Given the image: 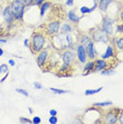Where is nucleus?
<instances>
[{"mask_svg": "<svg viewBox=\"0 0 123 124\" xmlns=\"http://www.w3.org/2000/svg\"><path fill=\"white\" fill-rule=\"evenodd\" d=\"M47 41H48V35L46 34V32L35 30L30 39L29 48L31 49V52L33 54H37L38 52H40L43 49H45Z\"/></svg>", "mask_w": 123, "mask_h": 124, "instance_id": "f257e3e1", "label": "nucleus"}, {"mask_svg": "<svg viewBox=\"0 0 123 124\" xmlns=\"http://www.w3.org/2000/svg\"><path fill=\"white\" fill-rule=\"evenodd\" d=\"M10 5H11V9H12L14 20H16V21L23 20V16H24V13H26L27 5L23 2H21L20 0H12Z\"/></svg>", "mask_w": 123, "mask_h": 124, "instance_id": "f03ea898", "label": "nucleus"}, {"mask_svg": "<svg viewBox=\"0 0 123 124\" xmlns=\"http://www.w3.org/2000/svg\"><path fill=\"white\" fill-rule=\"evenodd\" d=\"M115 24H116V20L108 15L103 16L102 22L100 28L104 31L108 36H114L115 34Z\"/></svg>", "mask_w": 123, "mask_h": 124, "instance_id": "7ed1b4c3", "label": "nucleus"}, {"mask_svg": "<svg viewBox=\"0 0 123 124\" xmlns=\"http://www.w3.org/2000/svg\"><path fill=\"white\" fill-rule=\"evenodd\" d=\"M89 34H90L91 39L94 41V43L109 44V38H110V36H108L100 27L97 28V29H91Z\"/></svg>", "mask_w": 123, "mask_h": 124, "instance_id": "20e7f679", "label": "nucleus"}, {"mask_svg": "<svg viewBox=\"0 0 123 124\" xmlns=\"http://www.w3.org/2000/svg\"><path fill=\"white\" fill-rule=\"evenodd\" d=\"M61 20L58 19H53V20L49 21L46 23L45 26V32L46 34L50 36V37H53L56 34L60 33V30H61Z\"/></svg>", "mask_w": 123, "mask_h": 124, "instance_id": "39448f33", "label": "nucleus"}, {"mask_svg": "<svg viewBox=\"0 0 123 124\" xmlns=\"http://www.w3.org/2000/svg\"><path fill=\"white\" fill-rule=\"evenodd\" d=\"M121 112V110L118 108H114L110 110L106 111L103 115V122L107 123V124H116L118 123V117L119 114Z\"/></svg>", "mask_w": 123, "mask_h": 124, "instance_id": "423d86ee", "label": "nucleus"}, {"mask_svg": "<svg viewBox=\"0 0 123 124\" xmlns=\"http://www.w3.org/2000/svg\"><path fill=\"white\" fill-rule=\"evenodd\" d=\"M61 58H62V61H63V63L73 65L75 62H77V53L71 49H66L62 52Z\"/></svg>", "mask_w": 123, "mask_h": 124, "instance_id": "0eeeda50", "label": "nucleus"}, {"mask_svg": "<svg viewBox=\"0 0 123 124\" xmlns=\"http://www.w3.org/2000/svg\"><path fill=\"white\" fill-rule=\"evenodd\" d=\"M49 57H50V52L48 49H43L40 52H38L36 54V63H37V66L40 69H43L45 65L48 63Z\"/></svg>", "mask_w": 123, "mask_h": 124, "instance_id": "6e6552de", "label": "nucleus"}, {"mask_svg": "<svg viewBox=\"0 0 123 124\" xmlns=\"http://www.w3.org/2000/svg\"><path fill=\"white\" fill-rule=\"evenodd\" d=\"M2 16L5 21V24L8 27H12L13 22H14V16L12 13V9H11V5L8 4L4 7V9L2 10Z\"/></svg>", "mask_w": 123, "mask_h": 124, "instance_id": "1a4fd4ad", "label": "nucleus"}, {"mask_svg": "<svg viewBox=\"0 0 123 124\" xmlns=\"http://www.w3.org/2000/svg\"><path fill=\"white\" fill-rule=\"evenodd\" d=\"M77 61L81 64H85L87 62V53H86V49H85V46L81 44H77Z\"/></svg>", "mask_w": 123, "mask_h": 124, "instance_id": "9d476101", "label": "nucleus"}, {"mask_svg": "<svg viewBox=\"0 0 123 124\" xmlns=\"http://www.w3.org/2000/svg\"><path fill=\"white\" fill-rule=\"evenodd\" d=\"M85 49H86V53H87V57L91 61H94L97 57V51L94 49V41L93 40H90L89 43L86 44L85 46Z\"/></svg>", "mask_w": 123, "mask_h": 124, "instance_id": "9b49d317", "label": "nucleus"}, {"mask_svg": "<svg viewBox=\"0 0 123 124\" xmlns=\"http://www.w3.org/2000/svg\"><path fill=\"white\" fill-rule=\"evenodd\" d=\"M115 56H116V49H115L114 46H111V45L109 44L107 46V48H106L105 52L101 55V57L103 58V60L107 61V60H111V58H114Z\"/></svg>", "mask_w": 123, "mask_h": 124, "instance_id": "f8f14e48", "label": "nucleus"}, {"mask_svg": "<svg viewBox=\"0 0 123 124\" xmlns=\"http://www.w3.org/2000/svg\"><path fill=\"white\" fill-rule=\"evenodd\" d=\"M94 67H96V62L94 61H89L86 62L84 64V68H83V75L86 77V75H89L90 73L94 72Z\"/></svg>", "mask_w": 123, "mask_h": 124, "instance_id": "ddd939ff", "label": "nucleus"}, {"mask_svg": "<svg viewBox=\"0 0 123 124\" xmlns=\"http://www.w3.org/2000/svg\"><path fill=\"white\" fill-rule=\"evenodd\" d=\"M96 62V67H94V72H101L103 69L108 68V62L106 60H103V58H96L94 60Z\"/></svg>", "mask_w": 123, "mask_h": 124, "instance_id": "4468645a", "label": "nucleus"}, {"mask_svg": "<svg viewBox=\"0 0 123 124\" xmlns=\"http://www.w3.org/2000/svg\"><path fill=\"white\" fill-rule=\"evenodd\" d=\"M81 18H82V17L79 16V15H77V14H75V11H73V10L69 11V12L67 13V19H68V21L71 22L72 24L79 23L80 20H81Z\"/></svg>", "mask_w": 123, "mask_h": 124, "instance_id": "2eb2a0df", "label": "nucleus"}, {"mask_svg": "<svg viewBox=\"0 0 123 124\" xmlns=\"http://www.w3.org/2000/svg\"><path fill=\"white\" fill-rule=\"evenodd\" d=\"M114 0H101V1H99V3H98V9L100 11H102V12H106L108 9V7L110 5V3H113Z\"/></svg>", "mask_w": 123, "mask_h": 124, "instance_id": "dca6fc26", "label": "nucleus"}, {"mask_svg": "<svg viewBox=\"0 0 123 124\" xmlns=\"http://www.w3.org/2000/svg\"><path fill=\"white\" fill-rule=\"evenodd\" d=\"M72 31H73V27H72V23H69V22H64V23L61 24L60 33L68 34V33H72Z\"/></svg>", "mask_w": 123, "mask_h": 124, "instance_id": "f3484780", "label": "nucleus"}, {"mask_svg": "<svg viewBox=\"0 0 123 124\" xmlns=\"http://www.w3.org/2000/svg\"><path fill=\"white\" fill-rule=\"evenodd\" d=\"M51 7H52V3L50 1H45L43 4L39 7V15H40V17H44L45 16V14H46V12L48 11L49 9H51Z\"/></svg>", "mask_w": 123, "mask_h": 124, "instance_id": "a211bd4d", "label": "nucleus"}, {"mask_svg": "<svg viewBox=\"0 0 123 124\" xmlns=\"http://www.w3.org/2000/svg\"><path fill=\"white\" fill-rule=\"evenodd\" d=\"M77 40H79V43L81 45H83V46H86V44L89 43V41L92 40V39H91L90 34H82V35L79 36Z\"/></svg>", "mask_w": 123, "mask_h": 124, "instance_id": "6ab92c4d", "label": "nucleus"}, {"mask_svg": "<svg viewBox=\"0 0 123 124\" xmlns=\"http://www.w3.org/2000/svg\"><path fill=\"white\" fill-rule=\"evenodd\" d=\"M72 65L71 64H66V63H63L62 66L60 67L58 69V72L57 73H65V72H70V70L72 69Z\"/></svg>", "mask_w": 123, "mask_h": 124, "instance_id": "aec40b11", "label": "nucleus"}, {"mask_svg": "<svg viewBox=\"0 0 123 124\" xmlns=\"http://www.w3.org/2000/svg\"><path fill=\"white\" fill-rule=\"evenodd\" d=\"M113 105L111 101H104V102H97L93 104V107H100V108H104V107H108Z\"/></svg>", "mask_w": 123, "mask_h": 124, "instance_id": "412c9836", "label": "nucleus"}, {"mask_svg": "<svg viewBox=\"0 0 123 124\" xmlns=\"http://www.w3.org/2000/svg\"><path fill=\"white\" fill-rule=\"evenodd\" d=\"M54 94H65V93H69V90H65V89H60V88H54V87H50L49 88Z\"/></svg>", "mask_w": 123, "mask_h": 124, "instance_id": "4be33fe9", "label": "nucleus"}, {"mask_svg": "<svg viewBox=\"0 0 123 124\" xmlns=\"http://www.w3.org/2000/svg\"><path fill=\"white\" fill-rule=\"evenodd\" d=\"M103 87H99V88L97 89H86L85 92H84V94L85 95H92V94H96V93H99L100 91H102Z\"/></svg>", "mask_w": 123, "mask_h": 124, "instance_id": "5701e85b", "label": "nucleus"}, {"mask_svg": "<svg viewBox=\"0 0 123 124\" xmlns=\"http://www.w3.org/2000/svg\"><path fill=\"white\" fill-rule=\"evenodd\" d=\"M117 50H119V51H123V36H120L116 39V46Z\"/></svg>", "mask_w": 123, "mask_h": 124, "instance_id": "b1692460", "label": "nucleus"}, {"mask_svg": "<svg viewBox=\"0 0 123 124\" xmlns=\"http://www.w3.org/2000/svg\"><path fill=\"white\" fill-rule=\"evenodd\" d=\"M102 75H113L115 74V68H105L101 71Z\"/></svg>", "mask_w": 123, "mask_h": 124, "instance_id": "393cba45", "label": "nucleus"}, {"mask_svg": "<svg viewBox=\"0 0 123 124\" xmlns=\"http://www.w3.org/2000/svg\"><path fill=\"white\" fill-rule=\"evenodd\" d=\"M115 33L118 34H123V23H117L115 28Z\"/></svg>", "mask_w": 123, "mask_h": 124, "instance_id": "a878e982", "label": "nucleus"}, {"mask_svg": "<svg viewBox=\"0 0 123 124\" xmlns=\"http://www.w3.org/2000/svg\"><path fill=\"white\" fill-rule=\"evenodd\" d=\"M15 91L17 92V93H20V94H22V95H23V97H26V98L29 97V92H28L27 90L22 89V88H15Z\"/></svg>", "mask_w": 123, "mask_h": 124, "instance_id": "bb28decb", "label": "nucleus"}, {"mask_svg": "<svg viewBox=\"0 0 123 124\" xmlns=\"http://www.w3.org/2000/svg\"><path fill=\"white\" fill-rule=\"evenodd\" d=\"M7 72H9V66L7 64H1V66H0V74Z\"/></svg>", "mask_w": 123, "mask_h": 124, "instance_id": "cd10ccee", "label": "nucleus"}, {"mask_svg": "<svg viewBox=\"0 0 123 124\" xmlns=\"http://www.w3.org/2000/svg\"><path fill=\"white\" fill-rule=\"evenodd\" d=\"M80 12L81 14H83V15H85V14H89L90 13V8H88V7H81L80 8Z\"/></svg>", "mask_w": 123, "mask_h": 124, "instance_id": "c85d7f7f", "label": "nucleus"}, {"mask_svg": "<svg viewBox=\"0 0 123 124\" xmlns=\"http://www.w3.org/2000/svg\"><path fill=\"white\" fill-rule=\"evenodd\" d=\"M19 122L20 123H23V124H30V123H33L32 120H30L29 118H26V117H20L19 118Z\"/></svg>", "mask_w": 123, "mask_h": 124, "instance_id": "c756f323", "label": "nucleus"}, {"mask_svg": "<svg viewBox=\"0 0 123 124\" xmlns=\"http://www.w3.org/2000/svg\"><path fill=\"white\" fill-rule=\"evenodd\" d=\"M58 78H71L72 74L70 72H65V73H56Z\"/></svg>", "mask_w": 123, "mask_h": 124, "instance_id": "7c9ffc66", "label": "nucleus"}, {"mask_svg": "<svg viewBox=\"0 0 123 124\" xmlns=\"http://www.w3.org/2000/svg\"><path fill=\"white\" fill-rule=\"evenodd\" d=\"M57 122H58V120H57L56 116H50V118H49V123H51V124H56Z\"/></svg>", "mask_w": 123, "mask_h": 124, "instance_id": "2f4dec72", "label": "nucleus"}, {"mask_svg": "<svg viewBox=\"0 0 123 124\" xmlns=\"http://www.w3.org/2000/svg\"><path fill=\"white\" fill-rule=\"evenodd\" d=\"M21 2H23L27 7H32L34 5V0H20Z\"/></svg>", "mask_w": 123, "mask_h": 124, "instance_id": "473e14b6", "label": "nucleus"}, {"mask_svg": "<svg viewBox=\"0 0 123 124\" xmlns=\"http://www.w3.org/2000/svg\"><path fill=\"white\" fill-rule=\"evenodd\" d=\"M32 122L34 123V124H39L41 123V119H40V117H38V116H36V117H34L32 119Z\"/></svg>", "mask_w": 123, "mask_h": 124, "instance_id": "72a5a7b5", "label": "nucleus"}, {"mask_svg": "<svg viewBox=\"0 0 123 124\" xmlns=\"http://www.w3.org/2000/svg\"><path fill=\"white\" fill-rule=\"evenodd\" d=\"M33 86H34L35 89H43L44 86L41 85L40 83H38V82H35V83H33Z\"/></svg>", "mask_w": 123, "mask_h": 124, "instance_id": "f704fd0d", "label": "nucleus"}, {"mask_svg": "<svg viewBox=\"0 0 123 124\" xmlns=\"http://www.w3.org/2000/svg\"><path fill=\"white\" fill-rule=\"evenodd\" d=\"M45 1H46V0H34V5H36V7H40Z\"/></svg>", "mask_w": 123, "mask_h": 124, "instance_id": "c9c22d12", "label": "nucleus"}, {"mask_svg": "<svg viewBox=\"0 0 123 124\" xmlns=\"http://www.w3.org/2000/svg\"><path fill=\"white\" fill-rule=\"evenodd\" d=\"M118 123L123 124V111H122V110H121V112L119 114V117H118Z\"/></svg>", "mask_w": 123, "mask_h": 124, "instance_id": "e433bc0d", "label": "nucleus"}, {"mask_svg": "<svg viewBox=\"0 0 123 124\" xmlns=\"http://www.w3.org/2000/svg\"><path fill=\"white\" fill-rule=\"evenodd\" d=\"M74 3V0H66V7H72Z\"/></svg>", "mask_w": 123, "mask_h": 124, "instance_id": "4c0bfd02", "label": "nucleus"}, {"mask_svg": "<svg viewBox=\"0 0 123 124\" xmlns=\"http://www.w3.org/2000/svg\"><path fill=\"white\" fill-rule=\"evenodd\" d=\"M118 18H119V20L123 23V9L120 11V13H119V15H118Z\"/></svg>", "mask_w": 123, "mask_h": 124, "instance_id": "58836bf2", "label": "nucleus"}, {"mask_svg": "<svg viewBox=\"0 0 123 124\" xmlns=\"http://www.w3.org/2000/svg\"><path fill=\"white\" fill-rule=\"evenodd\" d=\"M49 114H50V116H57V111L55 110V109H50Z\"/></svg>", "mask_w": 123, "mask_h": 124, "instance_id": "ea45409f", "label": "nucleus"}, {"mask_svg": "<svg viewBox=\"0 0 123 124\" xmlns=\"http://www.w3.org/2000/svg\"><path fill=\"white\" fill-rule=\"evenodd\" d=\"M29 45H30V39L26 38V39L23 40V46H24V47H29Z\"/></svg>", "mask_w": 123, "mask_h": 124, "instance_id": "a19ab883", "label": "nucleus"}, {"mask_svg": "<svg viewBox=\"0 0 123 124\" xmlns=\"http://www.w3.org/2000/svg\"><path fill=\"white\" fill-rule=\"evenodd\" d=\"M8 77H9V72H7V73H5V74H4V77L2 78L1 80H0V83H3V82H4V81L8 78Z\"/></svg>", "mask_w": 123, "mask_h": 124, "instance_id": "79ce46f5", "label": "nucleus"}, {"mask_svg": "<svg viewBox=\"0 0 123 124\" xmlns=\"http://www.w3.org/2000/svg\"><path fill=\"white\" fill-rule=\"evenodd\" d=\"M97 9H98V3H96V2H94L93 7H92V8H90V13H92V12H93L94 10H97Z\"/></svg>", "mask_w": 123, "mask_h": 124, "instance_id": "37998d69", "label": "nucleus"}, {"mask_svg": "<svg viewBox=\"0 0 123 124\" xmlns=\"http://www.w3.org/2000/svg\"><path fill=\"white\" fill-rule=\"evenodd\" d=\"M73 123H84V121L82 119H79V118H77V119L73 120Z\"/></svg>", "mask_w": 123, "mask_h": 124, "instance_id": "c03bdc74", "label": "nucleus"}, {"mask_svg": "<svg viewBox=\"0 0 123 124\" xmlns=\"http://www.w3.org/2000/svg\"><path fill=\"white\" fill-rule=\"evenodd\" d=\"M9 65H10V66H15V65H16L15 61H14V60H9Z\"/></svg>", "mask_w": 123, "mask_h": 124, "instance_id": "a18cd8bd", "label": "nucleus"}, {"mask_svg": "<svg viewBox=\"0 0 123 124\" xmlns=\"http://www.w3.org/2000/svg\"><path fill=\"white\" fill-rule=\"evenodd\" d=\"M0 43H1V44L8 43V39H5V38H0Z\"/></svg>", "mask_w": 123, "mask_h": 124, "instance_id": "49530a36", "label": "nucleus"}, {"mask_svg": "<svg viewBox=\"0 0 123 124\" xmlns=\"http://www.w3.org/2000/svg\"><path fill=\"white\" fill-rule=\"evenodd\" d=\"M3 54H4V51L2 50V48H0V56H2Z\"/></svg>", "mask_w": 123, "mask_h": 124, "instance_id": "de8ad7c7", "label": "nucleus"}, {"mask_svg": "<svg viewBox=\"0 0 123 124\" xmlns=\"http://www.w3.org/2000/svg\"><path fill=\"white\" fill-rule=\"evenodd\" d=\"M28 109H29V112H30V114H33V109L31 108V107H29V108H28Z\"/></svg>", "mask_w": 123, "mask_h": 124, "instance_id": "09e8293b", "label": "nucleus"}, {"mask_svg": "<svg viewBox=\"0 0 123 124\" xmlns=\"http://www.w3.org/2000/svg\"><path fill=\"white\" fill-rule=\"evenodd\" d=\"M93 1L96 2V3H99V1H100V0H93Z\"/></svg>", "mask_w": 123, "mask_h": 124, "instance_id": "8fccbe9b", "label": "nucleus"}, {"mask_svg": "<svg viewBox=\"0 0 123 124\" xmlns=\"http://www.w3.org/2000/svg\"><path fill=\"white\" fill-rule=\"evenodd\" d=\"M1 10H2V8H1V5H0V12H1Z\"/></svg>", "mask_w": 123, "mask_h": 124, "instance_id": "3c124183", "label": "nucleus"}, {"mask_svg": "<svg viewBox=\"0 0 123 124\" xmlns=\"http://www.w3.org/2000/svg\"><path fill=\"white\" fill-rule=\"evenodd\" d=\"M119 1H121V2H123V0H119Z\"/></svg>", "mask_w": 123, "mask_h": 124, "instance_id": "603ef678", "label": "nucleus"}, {"mask_svg": "<svg viewBox=\"0 0 123 124\" xmlns=\"http://www.w3.org/2000/svg\"><path fill=\"white\" fill-rule=\"evenodd\" d=\"M100 1H101V0H100Z\"/></svg>", "mask_w": 123, "mask_h": 124, "instance_id": "864d4df0", "label": "nucleus"}]
</instances>
